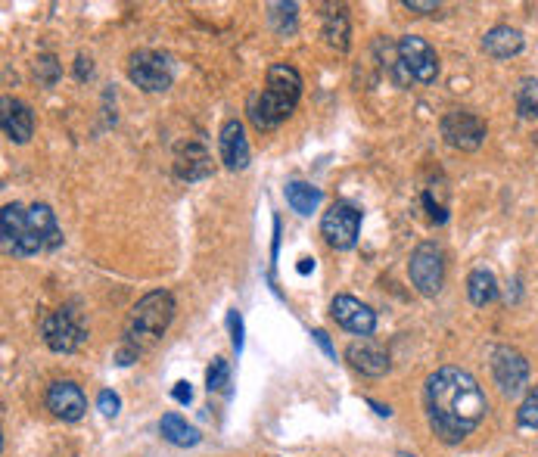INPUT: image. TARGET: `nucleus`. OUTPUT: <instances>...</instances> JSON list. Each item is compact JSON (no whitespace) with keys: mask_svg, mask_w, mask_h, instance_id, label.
<instances>
[{"mask_svg":"<svg viewBox=\"0 0 538 457\" xmlns=\"http://www.w3.org/2000/svg\"><path fill=\"white\" fill-rule=\"evenodd\" d=\"M302 100V75L290 63H274L265 75V88L249 94L246 116L259 131H274L287 122Z\"/></svg>","mask_w":538,"mask_h":457,"instance_id":"3","label":"nucleus"},{"mask_svg":"<svg viewBox=\"0 0 538 457\" xmlns=\"http://www.w3.org/2000/svg\"><path fill=\"white\" fill-rule=\"evenodd\" d=\"M218 150H221L224 168H231V171L249 168L252 150H249V140H246V131H243V122H240V119H228V122L221 125Z\"/></svg>","mask_w":538,"mask_h":457,"instance_id":"14","label":"nucleus"},{"mask_svg":"<svg viewBox=\"0 0 538 457\" xmlns=\"http://www.w3.org/2000/svg\"><path fill=\"white\" fill-rule=\"evenodd\" d=\"M268 22L277 35H293L296 32V22H299V7L287 4V0H277V4H268Z\"/></svg>","mask_w":538,"mask_h":457,"instance_id":"24","label":"nucleus"},{"mask_svg":"<svg viewBox=\"0 0 538 457\" xmlns=\"http://www.w3.org/2000/svg\"><path fill=\"white\" fill-rule=\"evenodd\" d=\"M128 78L137 84L140 91L162 94V91L172 88V81H175L172 60L159 50H134L128 56Z\"/></svg>","mask_w":538,"mask_h":457,"instance_id":"4","label":"nucleus"},{"mask_svg":"<svg viewBox=\"0 0 538 457\" xmlns=\"http://www.w3.org/2000/svg\"><path fill=\"white\" fill-rule=\"evenodd\" d=\"M41 336L44 346L56 355H72L84 339H88V330H84L78 311H72L69 305L50 311L44 324H41Z\"/></svg>","mask_w":538,"mask_h":457,"instance_id":"5","label":"nucleus"},{"mask_svg":"<svg viewBox=\"0 0 538 457\" xmlns=\"http://www.w3.org/2000/svg\"><path fill=\"white\" fill-rule=\"evenodd\" d=\"M523 44H526L523 32L511 25H495L483 38V50L492 56V60H511V56H517L523 50Z\"/></svg>","mask_w":538,"mask_h":457,"instance_id":"19","label":"nucleus"},{"mask_svg":"<svg viewBox=\"0 0 538 457\" xmlns=\"http://www.w3.org/2000/svg\"><path fill=\"white\" fill-rule=\"evenodd\" d=\"M358 234H361V209L346 203V199H336L321 218V237L333 249L349 252L358 243Z\"/></svg>","mask_w":538,"mask_h":457,"instance_id":"7","label":"nucleus"},{"mask_svg":"<svg viewBox=\"0 0 538 457\" xmlns=\"http://www.w3.org/2000/svg\"><path fill=\"white\" fill-rule=\"evenodd\" d=\"M159 433L168 445H178V448H193V445H200V430L196 426H190L181 414H162L159 420Z\"/></svg>","mask_w":538,"mask_h":457,"instance_id":"20","label":"nucleus"},{"mask_svg":"<svg viewBox=\"0 0 538 457\" xmlns=\"http://www.w3.org/2000/svg\"><path fill=\"white\" fill-rule=\"evenodd\" d=\"M395 50H399V60L414 81L433 84L439 78V56L430 41H423L417 35H405V38H399Z\"/></svg>","mask_w":538,"mask_h":457,"instance_id":"10","label":"nucleus"},{"mask_svg":"<svg viewBox=\"0 0 538 457\" xmlns=\"http://www.w3.org/2000/svg\"><path fill=\"white\" fill-rule=\"evenodd\" d=\"M517 112L520 119H538V78H523L517 84Z\"/></svg>","mask_w":538,"mask_h":457,"instance_id":"25","label":"nucleus"},{"mask_svg":"<svg viewBox=\"0 0 538 457\" xmlns=\"http://www.w3.org/2000/svg\"><path fill=\"white\" fill-rule=\"evenodd\" d=\"M97 408H100V414L103 417H119V411H122V398L112 392V389H103L100 395H97Z\"/></svg>","mask_w":538,"mask_h":457,"instance_id":"29","label":"nucleus"},{"mask_svg":"<svg viewBox=\"0 0 538 457\" xmlns=\"http://www.w3.org/2000/svg\"><path fill=\"white\" fill-rule=\"evenodd\" d=\"M172 321H175V296L168 290L147 293L128 314L125 339H122V349L116 355V364L128 367L144 352H150L156 342L165 336V330L172 327Z\"/></svg>","mask_w":538,"mask_h":457,"instance_id":"2","label":"nucleus"},{"mask_svg":"<svg viewBox=\"0 0 538 457\" xmlns=\"http://www.w3.org/2000/svg\"><path fill=\"white\" fill-rule=\"evenodd\" d=\"M35 78L41 88H56V81L63 78V63L53 53H41L35 60Z\"/></svg>","mask_w":538,"mask_h":457,"instance_id":"27","label":"nucleus"},{"mask_svg":"<svg viewBox=\"0 0 538 457\" xmlns=\"http://www.w3.org/2000/svg\"><path fill=\"white\" fill-rule=\"evenodd\" d=\"M367 405H371L380 417H389V414H392V408H389V405H377V402H367Z\"/></svg>","mask_w":538,"mask_h":457,"instance_id":"36","label":"nucleus"},{"mask_svg":"<svg viewBox=\"0 0 538 457\" xmlns=\"http://www.w3.org/2000/svg\"><path fill=\"white\" fill-rule=\"evenodd\" d=\"M330 318L343 330H349V333H355L361 339L377 330V311L371 305H364L361 299H355V296H346V293L330 302Z\"/></svg>","mask_w":538,"mask_h":457,"instance_id":"12","label":"nucleus"},{"mask_svg":"<svg viewBox=\"0 0 538 457\" xmlns=\"http://www.w3.org/2000/svg\"><path fill=\"white\" fill-rule=\"evenodd\" d=\"M283 196H287V206H290L296 215H305V218H308L311 212H318L321 199H324L321 187L308 184V181H290L287 187H283Z\"/></svg>","mask_w":538,"mask_h":457,"instance_id":"21","label":"nucleus"},{"mask_svg":"<svg viewBox=\"0 0 538 457\" xmlns=\"http://www.w3.org/2000/svg\"><path fill=\"white\" fill-rule=\"evenodd\" d=\"M228 330H231L234 349H237V355H240V352H243V318H240V311H237V308L228 311Z\"/></svg>","mask_w":538,"mask_h":457,"instance_id":"30","label":"nucleus"},{"mask_svg":"<svg viewBox=\"0 0 538 457\" xmlns=\"http://www.w3.org/2000/svg\"><path fill=\"white\" fill-rule=\"evenodd\" d=\"M489 361H492L495 386L504 395H517L526 386V380H529V361H526L523 352H517L511 346H495L489 352Z\"/></svg>","mask_w":538,"mask_h":457,"instance_id":"11","label":"nucleus"},{"mask_svg":"<svg viewBox=\"0 0 538 457\" xmlns=\"http://www.w3.org/2000/svg\"><path fill=\"white\" fill-rule=\"evenodd\" d=\"M346 361L364 377H386L389 367H392L389 352H383L377 342H371V339L352 342V346L346 349Z\"/></svg>","mask_w":538,"mask_h":457,"instance_id":"17","label":"nucleus"},{"mask_svg":"<svg viewBox=\"0 0 538 457\" xmlns=\"http://www.w3.org/2000/svg\"><path fill=\"white\" fill-rule=\"evenodd\" d=\"M311 336H315V342H318V346L324 349V355L336 361V349H333V342H330V336H327L324 330H311Z\"/></svg>","mask_w":538,"mask_h":457,"instance_id":"35","label":"nucleus"},{"mask_svg":"<svg viewBox=\"0 0 538 457\" xmlns=\"http://www.w3.org/2000/svg\"><path fill=\"white\" fill-rule=\"evenodd\" d=\"M517 423L523 430H538V386H532L517 411Z\"/></svg>","mask_w":538,"mask_h":457,"instance_id":"28","label":"nucleus"},{"mask_svg":"<svg viewBox=\"0 0 538 457\" xmlns=\"http://www.w3.org/2000/svg\"><path fill=\"white\" fill-rule=\"evenodd\" d=\"M408 274L411 283L420 296L436 299L442 293V283H445V255L436 243H420L411 252V262H408Z\"/></svg>","mask_w":538,"mask_h":457,"instance_id":"6","label":"nucleus"},{"mask_svg":"<svg viewBox=\"0 0 538 457\" xmlns=\"http://www.w3.org/2000/svg\"><path fill=\"white\" fill-rule=\"evenodd\" d=\"M94 75V66H91V56H78V60H75V78L78 81H84V78H91Z\"/></svg>","mask_w":538,"mask_h":457,"instance_id":"34","label":"nucleus"},{"mask_svg":"<svg viewBox=\"0 0 538 457\" xmlns=\"http://www.w3.org/2000/svg\"><path fill=\"white\" fill-rule=\"evenodd\" d=\"M311 268H315V262H311V259H302V262H299V274H308Z\"/></svg>","mask_w":538,"mask_h":457,"instance_id":"37","label":"nucleus"},{"mask_svg":"<svg viewBox=\"0 0 538 457\" xmlns=\"http://www.w3.org/2000/svg\"><path fill=\"white\" fill-rule=\"evenodd\" d=\"M439 131H442V140L451 147V150H461V153H473L483 147L486 140V122L476 116V112H467V109H451L442 116L439 122Z\"/></svg>","mask_w":538,"mask_h":457,"instance_id":"8","label":"nucleus"},{"mask_svg":"<svg viewBox=\"0 0 538 457\" xmlns=\"http://www.w3.org/2000/svg\"><path fill=\"white\" fill-rule=\"evenodd\" d=\"M28 231H32V240L38 243L41 252H53L63 246V227L47 203L28 206Z\"/></svg>","mask_w":538,"mask_h":457,"instance_id":"16","label":"nucleus"},{"mask_svg":"<svg viewBox=\"0 0 538 457\" xmlns=\"http://www.w3.org/2000/svg\"><path fill=\"white\" fill-rule=\"evenodd\" d=\"M0 128H4V137L13 140V144H28L35 134V112L28 103L4 97L0 100Z\"/></svg>","mask_w":538,"mask_h":457,"instance_id":"15","label":"nucleus"},{"mask_svg":"<svg viewBox=\"0 0 538 457\" xmlns=\"http://www.w3.org/2000/svg\"><path fill=\"white\" fill-rule=\"evenodd\" d=\"M405 10L430 16V13H436V10H439V4H436V0H405Z\"/></svg>","mask_w":538,"mask_h":457,"instance_id":"32","label":"nucleus"},{"mask_svg":"<svg viewBox=\"0 0 538 457\" xmlns=\"http://www.w3.org/2000/svg\"><path fill=\"white\" fill-rule=\"evenodd\" d=\"M206 389L215 395H231V361H224V358H215L206 370Z\"/></svg>","mask_w":538,"mask_h":457,"instance_id":"26","label":"nucleus"},{"mask_svg":"<svg viewBox=\"0 0 538 457\" xmlns=\"http://www.w3.org/2000/svg\"><path fill=\"white\" fill-rule=\"evenodd\" d=\"M423 405H427L430 430L445 445L464 442L489 411L486 392L476 383V377L470 370L451 367V364L439 367L436 374L427 377V386H423Z\"/></svg>","mask_w":538,"mask_h":457,"instance_id":"1","label":"nucleus"},{"mask_svg":"<svg viewBox=\"0 0 538 457\" xmlns=\"http://www.w3.org/2000/svg\"><path fill=\"white\" fill-rule=\"evenodd\" d=\"M175 175L181 181H203L212 175V159L206 153V147L200 144H184L178 147V156H175Z\"/></svg>","mask_w":538,"mask_h":457,"instance_id":"18","label":"nucleus"},{"mask_svg":"<svg viewBox=\"0 0 538 457\" xmlns=\"http://www.w3.org/2000/svg\"><path fill=\"white\" fill-rule=\"evenodd\" d=\"M0 237H4V252L16 259H32L41 252L28 231V209L22 203H7L0 212Z\"/></svg>","mask_w":538,"mask_h":457,"instance_id":"9","label":"nucleus"},{"mask_svg":"<svg viewBox=\"0 0 538 457\" xmlns=\"http://www.w3.org/2000/svg\"><path fill=\"white\" fill-rule=\"evenodd\" d=\"M44 402H47V411H50L53 417H60V420H66V423H78L84 414H88V395H84L81 386L72 383V380H56V383H50Z\"/></svg>","mask_w":538,"mask_h":457,"instance_id":"13","label":"nucleus"},{"mask_svg":"<svg viewBox=\"0 0 538 457\" xmlns=\"http://www.w3.org/2000/svg\"><path fill=\"white\" fill-rule=\"evenodd\" d=\"M467 296L476 308H486L498 299V280L486 268H473L467 277Z\"/></svg>","mask_w":538,"mask_h":457,"instance_id":"23","label":"nucleus"},{"mask_svg":"<svg viewBox=\"0 0 538 457\" xmlns=\"http://www.w3.org/2000/svg\"><path fill=\"white\" fill-rule=\"evenodd\" d=\"M423 206H427L433 224H445V221H448V212H445L439 203H433V196H430V193H423Z\"/></svg>","mask_w":538,"mask_h":457,"instance_id":"31","label":"nucleus"},{"mask_svg":"<svg viewBox=\"0 0 538 457\" xmlns=\"http://www.w3.org/2000/svg\"><path fill=\"white\" fill-rule=\"evenodd\" d=\"M172 398H175V402L178 405H190L193 402V389H190V383H175V389H172Z\"/></svg>","mask_w":538,"mask_h":457,"instance_id":"33","label":"nucleus"},{"mask_svg":"<svg viewBox=\"0 0 538 457\" xmlns=\"http://www.w3.org/2000/svg\"><path fill=\"white\" fill-rule=\"evenodd\" d=\"M321 38H324L327 47H333V50H339V53L349 50V44H352V25H349V16H346L343 7L324 16Z\"/></svg>","mask_w":538,"mask_h":457,"instance_id":"22","label":"nucleus"}]
</instances>
